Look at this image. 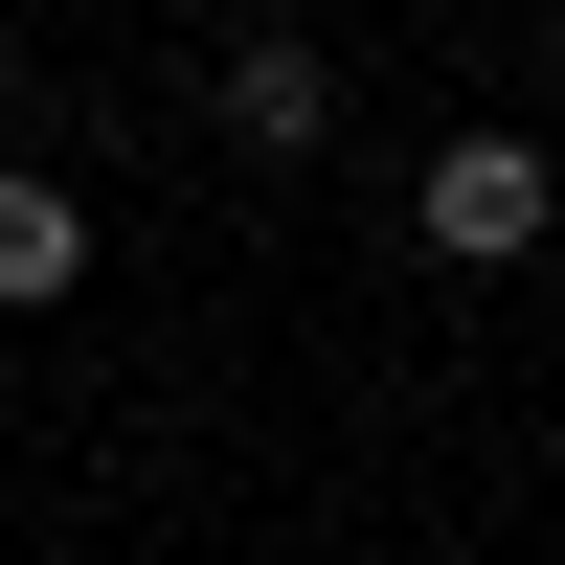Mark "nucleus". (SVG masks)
<instances>
[{
  "label": "nucleus",
  "instance_id": "nucleus-1",
  "mask_svg": "<svg viewBox=\"0 0 565 565\" xmlns=\"http://www.w3.org/2000/svg\"><path fill=\"white\" fill-rule=\"evenodd\" d=\"M543 204H565V181H543V136H452V159H430V204H407V226H430L452 271H521V249H543Z\"/></svg>",
  "mask_w": 565,
  "mask_h": 565
},
{
  "label": "nucleus",
  "instance_id": "nucleus-2",
  "mask_svg": "<svg viewBox=\"0 0 565 565\" xmlns=\"http://www.w3.org/2000/svg\"><path fill=\"white\" fill-rule=\"evenodd\" d=\"M317 114H340V68H317L295 23H271V45H226V136H249V159H295Z\"/></svg>",
  "mask_w": 565,
  "mask_h": 565
},
{
  "label": "nucleus",
  "instance_id": "nucleus-3",
  "mask_svg": "<svg viewBox=\"0 0 565 565\" xmlns=\"http://www.w3.org/2000/svg\"><path fill=\"white\" fill-rule=\"evenodd\" d=\"M68 271H90V204H68V181H23V159H0V317H45Z\"/></svg>",
  "mask_w": 565,
  "mask_h": 565
},
{
  "label": "nucleus",
  "instance_id": "nucleus-4",
  "mask_svg": "<svg viewBox=\"0 0 565 565\" xmlns=\"http://www.w3.org/2000/svg\"><path fill=\"white\" fill-rule=\"evenodd\" d=\"M0 68H23V23H0Z\"/></svg>",
  "mask_w": 565,
  "mask_h": 565
}]
</instances>
